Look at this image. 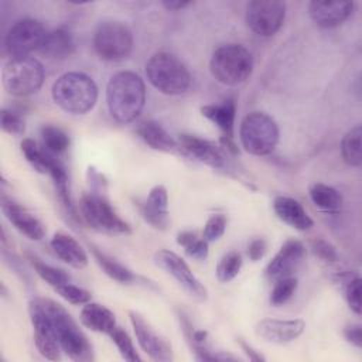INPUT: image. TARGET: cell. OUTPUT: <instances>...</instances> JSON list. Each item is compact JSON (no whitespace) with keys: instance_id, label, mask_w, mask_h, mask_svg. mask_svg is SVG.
I'll list each match as a JSON object with an SVG mask.
<instances>
[{"instance_id":"6da1fadb","label":"cell","mask_w":362,"mask_h":362,"mask_svg":"<svg viewBox=\"0 0 362 362\" xmlns=\"http://www.w3.org/2000/svg\"><path fill=\"white\" fill-rule=\"evenodd\" d=\"M89 191L82 195L79 202V211L83 221L93 229L107 233L129 235L132 232L130 225L123 221L109 198L106 197V180L93 167L88 170Z\"/></svg>"},{"instance_id":"7a4b0ae2","label":"cell","mask_w":362,"mask_h":362,"mask_svg":"<svg viewBox=\"0 0 362 362\" xmlns=\"http://www.w3.org/2000/svg\"><path fill=\"white\" fill-rule=\"evenodd\" d=\"M106 103L117 123L136 120L146 105V86L140 75L132 71L116 72L106 86Z\"/></svg>"},{"instance_id":"3957f363","label":"cell","mask_w":362,"mask_h":362,"mask_svg":"<svg viewBox=\"0 0 362 362\" xmlns=\"http://www.w3.org/2000/svg\"><path fill=\"white\" fill-rule=\"evenodd\" d=\"M51 95L62 110L72 115H85L98 102V86L83 72H65L52 83Z\"/></svg>"},{"instance_id":"277c9868","label":"cell","mask_w":362,"mask_h":362,"mask_svg":"<svg viewBox=\"0 0 362 362\" xmlns=\"http://www.w3.org/2000/svg\"><path fill=\"white\" fill-rule=\"evenodd\" d=\"M146 75L158 92L170 96L187 92L192 81L185 64L177 55L165 51L156 52L148 58Z\"/></svg>"},{"instance_id":"5b68a950","label":"cell","mask_w":362,"mask_h":362,"mask_svg":"<svg viewBox=\"0 0 362 362\" xmlns=\"http://www.w3.org/2000/svg\"><path fill=\"white\" fill-rule=\"evenodd\" d=\"M44 305L48 310L55 332L61 345V349L76 362H89L93 361L92 345L88 341L83 331L79 328L72 315L57 301L51 298H44Z\"/></svg>"},{"instance_id":"8992f818","label":"cell","mask_w":362,"mask_h":362,"mask_svg":"<svg viewBox=\"0 0 362 362\" xmlns=\"http://www.w3.org/2000/svg\"><path fill=\"white\" fill-rule=\"evenodd\" d=\"M209 71L218 82L228 86H238L252 75L253 57L240 44H223L214 51L209 61Z\"/></svg>"},{"instance_id":"52a82bcc","label":"cell","mask_w":362,"mask_h":362,"mask_svg":"<svg viewBox=\"0 0 362 362\" xmlns=\"http://www.w3.org/2000/svg\"><path fill=\"white\" fill-rule=\"evenodd\" d=\"M242 147L253 156L270 154L279 143V126L264 112H250L239 127Z\"/></svg>"},{"instance_id":"ba28073f","label":"cell","mask_w":362,"mask_h":362,"mask_svg":"<svg viewBox=\"0 0 362 362\" xmlns=\"http://www.w3.org/2000/svg\"><path fill=\"white\" fill-rule=\"evenodd\" d=\"M44 78L42 64L30 55L11 58L3 69V86L14 96L35 93L42 86Z\"/></svg>"},{"instance_id":"9c48e42d","label":"cell","mask_w":362,"mask_h":362,"mask_svg":"<svg viewBox=\"0 0 362 362\" xmlns=\"http://www.w3.org/2000/svg\"><path fill=\"white\" fill-rule=\"evenodd\" d=\"M93 48L100 59L122 61L133 49V34L123 21H100L93 34Z\"/></svg>"},{"instance_id":"30bf717a","label":"cell","mask_w":362,"mask_h":362,"mask_svg":"<svg viewBox=\"0 0 362 362\" xmlns=\"http://www.w3.org/2000/svg\"><path fill=\"white\" fill-rule=\"evenodd\" d=\"M286 3L280 0H255L246 4L245 21L247 28L259 37H272L283 25Z\"/></svg>"},{"instance_id":"8fae6325","label":"cell","mask_w":362,"mask_h":362,"mask_svg":"<svg viewBox=\"0 0 362 362\" xmlns=\"http://www.w3.org/2000/svg\"><path fill=\"white\" fill-rule=\"evenodd\" d=\"M30 321L34 329V342L38 352L51 361L61 358V345L55 332V327L42 297H37L28 304Z\"/></svg>"},{"instance_id":"7c38bea8","label":"cell","mask_w":362,"mask_h":362,"mask_svg":"<svg viewBox=\"0 0 362 362\" xmlns=\"http://www.w3.org/2000/svg\"><path fill=\"white\" fill-rule=\"evenodd\" d=\"M47 30L44 24L35 18H20L7 31L4 45L11 58L27 57L33 51H38Z\"/></svg>"},{"instance_id":"4fadbf2b","label":"cell","mask_w":362,"mask_h":362,"mask_svg":"<svg viewBox=\"0 0 362 362\" xmlns=\"http://www.w3.org/2000/svg\"><path fill=\"white\" fill-rule=\"evenodd\" d=\"M153 260L156 266H158L161 270L170 274L188 293V296H191L198 301L206 300L208 291L205 286L192 273V270L181 256H178L171 250L161 249L154 253Z\"/></svg>"},{"instance_id":"5bb4252c","label":"cell","mask_w":362,"mask_h":362,"mask_svg":"<svg viewBox=\"0 0 362 362\" xmlns=\"http://www.w3.org/2000/svg\"><path fill=\"white\" fill-rule=\"evenodd\" d=\"M129 318L140 348L154 361L167 362L173 359L171 345L160 337L154 328L137 311H129Z\"/></svg>"},{"instance_id":"9a60e30c","label":"cell","mask_w":362,"mask_h":362,"mask_svg":"<svg viewBox=\"0 0 362 362\" xmlns=\"http://www.w3.org/2000/svg\"><path fill=\"white\" fill-rule=\"evenodd\" d=\"M304 329L305 322L301 318H263L255 325V332L259 338L277 345L297 339Z\"/></svg>"},{"instance_id":"2e32d148","label":"cell","mask_w":362,"mask_h":362,"mask_svg":"<svg viewBox=\"0 0 362 362\" xmlns=\"http://www.w3.org/2000/svg\"><path fill=\"white\" fill-rule=\"evenodd\" d=\"M305 255V247L300 240L288 239L286 240L279 252L266 266V276L269 279L277 280L281 277L293 276Z\"/></svg>"},{"instance_id":"e0dca14e","label":"cell","mask_w":362,"mask_h":362,"mask_svg":"<svg viewBox=\"0 0 362 362\" xmlns=\"http://www.w3.org/2000/svg\"><path fill=\"white\" fill-rule=\"evenodd\" d=\"M1 209L8 222L25 238L31 240H41L45 236V228L42 222L18 202L3 198Z\"/></svg>"},{"instance_id":"ac0fdd59","label":"cell","mask_w":362,"mask_h":362,"mask_svg":"<svg viewBox=\"0 0 362 362\" xmlns=\"http://www.w3.org/2000/svg\"><path fill=\"white\" fill-rule=\"evenodd\" d=\"M352 1H311L308 14L321 28H335L344 24L354 11Z\"/></svg>"},{"instance_id":"d6986e66","label":"cell","mask_w":362,"mask_h":362,"mask_svg":"<svg viewBox=\"0 0 362 362\" xmlns=\"http://www.w3.org/2000/svg\"><path fill=\"white\" fill-rule=\"evenodd\" d=\"M178 147L184 150L194 160L204 163L212 168H221L225 164V158L221 150L209 140L201 139L194 134H180Z\"/></svg>"},{"instance_id":"ffe728a7","label":"cell","mask_w":362,"mask_h":362,"mask_svg":"<svg viewBox=\"0 0 362 362\" xmlns=\"http://www.w3.org/2000/svg\"><path fill=\"white\" fill-rule=\"evenodd\" d=\"M141 215L147 223L156 229H165L168 226V192L165 187L156 185L150 189L147 198L140 205Z\"/></svg>"},{"instance_id":"44dd1931","label":"cell","mask_w":362,"mask_h":362,"mask_svg":"<svg viewBox=\"0 0 362 362\" xmlns=\"http://www.w3.org/2000/svg\"><path fill=\"white\" fill-rule=\"evenodd\" d=\"M273 211L280 221L297 230H308L313 226V219L304 206L294 198L279 195L273 201Z\"/></svg>"},{"instance_id":"7402d4cb","label":"cell","mask_w":362,"mask_h":362,"mask_svg":"<svg viewBox=\"0 0 362 362\" xmlns=\"http://www.w3.org/2000/svg\"><path fill=\"white\" fill-rule=\"evenodd\" d=\"M51 249L58 259L74 269H83L88 264V255L79 242L64 232H57L51 238Z\"/></svg>"},{"instance_id":"603a6c76","label":"cell","mask_w":362,"mask_h":362,"mask_svg":"<svg viewBox=\"0 0 362 362\" xmlns=\"http://www.w3.org/2000/svg\"><path fill=\"white\" fill-rule=\"evenodd\" d=\"M201 115L212 122L222 133V137L233 139L236 103L233 99H225L221 103H209L201 106Z\"/></svg>"},{"instance_id":"cb8c5ba5","label":"cell","mask_w":362,"mask_h":362,"mask_svg":"<svg viewBox=\"0 0 362 362\" xmlns=\"http://www.w3.org/2000/svg\"><path fill=\"white\" fill-rule=\"evenodd\" d=\"M137 136L151 148L173 153L178 148V141L156 120H143L136 127Z\"/></svg>"},{"instance_id":"d4e9b609","label":"cell","mask_w":362,"mask_h":362,"mask_svg":"<svg viewBox=\"0 0 362 362\" xmlns=\"http://www.w3.org/2000/svg\"><path fill=\"white\" fill-rule=\"evenodd\" d=\"M79 320L88 329L106 335H109L117 325L115 314L107 307L92 301L83 304Z\"/></svg>"},{"instance_id":"484cf974","label":"cell","mask_w":362,"mask_h":362,"mask_svg":"<svg viewBox=\"0 0 362 362\" xmlns=\"http://www.w3.org/2000/svg\"><path fill=\"white\" fill-rule=\"evenodd\" d=\"M75 42L66 28H54L47 33L38 52L49 59H65L72 55Z\"/></svg>"},{"instance_id":"4316f807","label":"cell","mask_w":362,"mask_h":362,"mask_svg":"<svg viewBox=\"0 0 362 362\" xmlns=\"http://www.w3.org/2000/svg\"><path fill=\"white\" fill-rule=\"evenodd\" d=\"M20 147H21V153L24 154V157L30 163V165L41 174L49 175V173L59 163L57 156L51 154L44 147H40L33 139H24L21 141Z\"/></svg>"},{"instance_id":"83f0119b","label":"cell","mask_w":362,"mask_h":362,"mask_svg":"<svg viewBox=\"0 0 362 362\" xmlns=\"http://www.w3.org/2000/svg\"><path fill=\"white\" fill-rule=\"evenodd\" d=\"M313 204L325 212H338L342 206V195L338 189L322 182H314L308 188Z\"/></svg>"},{"instance_id":"f1b7e54d","label":"cell","mask_w":362,"mask_h":362,"mask_svg":"<svg viewBox=\"0 0 362 362\" xmlns=\"http://www.w3.org/2000/svg\"><path fill=\"white\" fill-rule=\"evenodd\" d=\"M90 252H92L96 263L100 266V269L110 279H113V280H116L119 283H132L136 279V276L133 274V272L130 269H127L120 262H117L116 259L110 257L109 255H106L100 249H98L95 246H90Z\"/></svg>"},{"instance_id":"f546056e","label":"cell","mask_w":362,"mask_h":362,"mask_svg":"<svg viewBox=\"0 0 362 362\" xmlns=\"http://www.w3.org/2000/svg\"><path fill=\"white\" fill-rule=\"evenodd\" d=\"M361 136L362 127L358 124L346 132L341 140V154L344 161L351 167H361L362 164V150H361Z\"/></svg>"},{"instance_id":"4dcf8cb0","label":"cell","mask_w":362,"mask_h":362,"mask_svg":"<svg viewBox=\"0 0 362 362\" xmlns=\"http://www.w3.org/2000/svg\"><path fill=\"white\" fill-rule=\"evenodd\" d=\"M42 147L54 156H59L69 147V136L58 126L45 124L41 129Z\"/></svg>"},{"instance_id":"1f68e13d","label":"cell","mask_w":362,"mask_h":362,"mask_svg":"<svg viewBox=\"0 0 362 362\" xmlns=\"http://www.w3.org/2000/svg\"><path fill=\"white\" fill-rule=\"evenodd\" d=\"M177 243L184 247L185 253L195 260H204L208 256V240L198 236L197 232L184 230L177 235Z\"/></svg>"},{"instance_id":"d6a6232c","label":"cell","mask_w":362,"mask_h":362,"mask_svg":"<svg viewBox=\"0 0 362 362\" xmlns=\"http://www.w3.org/2000/svg\"><path fill=\"white\" fill-rule=\"evenodd\" d=\"M31 264H33L35 273L45 283L52 286L54 288L61 286V284H65V283L71 281V276L65 270H62L59 267H55V266H51V264H47V263H44L42 260H40L37 257H31Z\"/></svg>"},{"instance_id":"836d02e7","label":"cell","mask_w":362,"mask_h":362,"mask_svg":"<svg viewBox=\"0 0 362 362\" xmlns=\"http://www.w3.org/2000/svg\"><path fill=\"white\" fill-rule=\"evenodd\" d=\"M242 264H243V260H242V256L239 252L232 250V252L225 253L216 264L218 280L222 283H228V281L233 280L239 274Z\"/></svg>"},{"instance_id":"e575fe53","label":"cell","mask_w":362,"mask_h":362,"mask_svg":"<svg viewBox=\"0 0 362 362\" xmlns=\"http://www.w3.org/2000/svg\"><path fill=\"white\" fill-rule=\"evenodd\" d=\"M297 286H298V281L293 276L274 280V286L270 291V304L277 307L287 303L294 296Z\"/></svg>"},{"instance_id":"d590c367","label":"cell","mask_w":362,"mask_h":362,"mask_svg":"<svg viewBox=\"0 0 362 362\" xmlns=\"http://www.w3.org/2000/svg\"><path fill=\"white\" fill-rule=\"evenodd\" d=\"M109 337L113 341V344L116 345V348L119 349V352L124 361H127V362H139L140 361V356L133 345L132 338L122 327L116 325V328L109 334Z\"/></svg>"},{"instance_id":"8d00e7d4","label":"cell","mask_w":362,"mask_h":362,"mask_svg":"<svg viewBox=\"0 0 362 362\" xmlns=\"http://www.w3.org/2000/svg\"><path fill=\"white\" fill-rule=\"evenodd\" d=\"M55 291L64 298L66 300L68 303L71 304H86L90 301L92 298V294L82 288V287H78L75 284H72L71 281L69 283H65V284H61L58 287H55Z\"/></svg>"},{"instance_id":"74e56055","label":"cell","mask_w":362,"mask_h":362,"mask_svg":"<svg viewBox=\"0 0 362 362\" xmlns=\"http://www.w3.org/2000/svg\"><path fill=\"white\" fill-rule=\"evenodd\" d=\"M344 296L345 300L349 305V308L355 313V314H361V277L355 276V277H348L345 280V286H344Z\"/></svg>"},{"instance_id":"f35d334b","label":"cell","mask_w":362,"mask_h":362,"mask_svg":"<svg viewBox=\"0 0 362 362\" xmlns=\"http://www.w3.org/2000/svg\"><path fill=\"white\" fill-rule=\"evenodd\" d=\"M226 229V218L222 214H215L211 215L204 226V232L202 236L205 240L208 242H214L218 240Z\"/></svg>"},{"instance_id":"ab89813d","label":"cell","mask_w":362,"mask_h":362,"mask_svg":"<svg viewBox=\"0 0 362 362\" xmlns=\"http://www.w3.org/2000/svg\"><path fill=\"white\" fill-rule=\"evenodd\" d=\"M1 129L3 132L8 134H23L25 130V124L23 117L10 109H3L1 110Z\"/></svg>"},{"instance_id":"60d3db41","label":"cell","mask_w":362,"mask_h":362,"mask_svg":"<svg viewBox=\"0 0 362 362\" xmlns=\"http://www.w3.org/2000/svg\"><path fill=\"white\" fill-rule=\"evenodd\" d=\"M311 249L320 259H322L325 262H337L338 260L337 249L325 239L318 238V239L311 240Z\"/></svg>"},{"instance_id":"b9f144b4","label":"cell","mask_w":362,"mask_h":362,"mask_svg":"<svg viewBox=\"0 0 362 362\" xmlns=\"http://www.w3.org/2000/svg\"><path fill=\"white\" fill-rule=\"evenodd\" d=\"M266 249H267L266 240L262 239V238H256V239H253V240L247 245V256H249L250 260L257 262V260H260V259L264 256Z\"/></svg>"},{"instance_id":"7bdbcfd3","label":"cell","mask_w":362,"mask_h":362,"mask_svg":"<svg viewBox=\"0 0 362 362\" xmlns=\"http://www.w3.org/2000/svg\"><path fill=\"white\" fill-rule=\"evenodd\" d=\"M345 339L356 348H362V328L359 324H351L344 328Z\"/></svg>"},{"instance_id":"ee69618b","label":"cell","mask_w":362,"mask_h":362,"mask_svg":"<svg viewBox=\"0 0 362 362\" xmlns=\"http://www.w3.org/2000/svg\"><path fill=\"white\" fill-rule=\"evenodd\" d=\"M239 345L242 346V349L245 351V354L249 356L250 361H264V356H262L259 352H256L250 345H247L245 341L239 339Z\"/></svg>"},{"instance_id":"f6af8a7d","label":"cell","mask_w":362,"mask_h":362,"mask_svg":"<svg viewBox=\"0 0 362 362\" xmlns=\"http://www.w3.org/2000/svg\"><path fill=\"white\" fill-rule=\"evenodd\" d=\"M167 10H171V11H178V10H182L188 6H191L189 1H163L161 3Z\"/></svg>"}]
</instances>
